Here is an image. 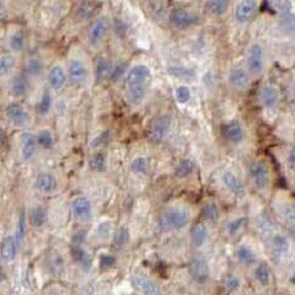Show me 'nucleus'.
Masks as SVG:
<instances>
[{"mask_svg":"<svg viewBox=\"0 0 295 295\" xmlns=\"http://www.w3.org/2000/svg\"><path fill=\"white\" fill-rule=\"evenodd\" d=\"M126 67H127L126 63H120L115 67H113L111 76H110L111 77L112 81H119V79L121 78L122 75H124V73L126 72Z\"/></svg>","mask_w":295,"mask_h":295,"instance_id":"nucleus-49","label":"nucleus"},{"mask_svg":"<svg viewBox=\"0 0 295 295\" xmlns=\"http://www.w3.org/2000/svg\"><path fill=\"white\" fill-rule=\"evenodd\" d=\"M255 278L262 287H269L271 283V270L265 262L259 263V266L255 269Z\"/></svg>","mask_w":295,"mask_h":295,"instance_id":"nucleus-25","label":"nucleus"},{"mask_svg":"<svg viewBox=\"0 0 295 295\" xmlns=\"http://www.w3.org/2000/svg\"><path fill=\"white\" fill-rule=\"evenodd\" d=\"M209 238V229L206 224L202 222H198L193 226L192 228V242L194 247L200 248L205 244Z\"/></svg>","mask_w":295,"mask_h":295,"instance_id":"nucleus-21","label":"nucleus"},{"mask_svg":"<svg viewBox=\"0 0 295 295\" xmlns=\"http://www.w3.org/2000/svg\"><path fill=\"white\" fill-rule=\"evenodd\" d=\"M222 134L229 143L233 144H239L244 139V131L237 121H229L224 124L222 126Z\"/></svg>","mask_w":295,"mask_h":295,"instance_id":"nucleus-12","label":"nucleus"},{"mask_svg":"<svg viewBox=\"0 0 295 295\" xmlns=\"http://www.w3.org/2000/svg\"><path fill=\"white\" fill-rule=\"evenodd\" d=\"M247 223H248L247 217H238V219L229 221V222L227 223V227H226L227 234L230 235V237H234L237 234H239V233H241L242 230L245 228Z\"/></svg>","mask_w":295,"mask_h":295,"instance_id":"nucleus-30","label":"nucleus"},{"mask_svg":"<svg viewBox=\"0 0 295 295\" xmlns=\"http://www.w3.org/2000/svg\"><path fill=\"white\" fill-rule=\"evenodd\" d=\"M222 183L238 199H242L245 195V188L243 186L242 181L232 172H224L222 176Z\"/></svg>","mask_w":295,"mask_h":295,"instance_id":"nucleus-13","label":"nucleus"},{"mask_svg":"<svg viewBox=\"0 0 295 295\" xmlns=\"http://www.w3.org/2000/svg\"><path fill=\"white\" fill-rule=\"evenodd\" d=\"M260 101L267 109H273L278 103V92L272 85H263L260 89Z\"/></svg>","mask_w":295,"mask_h":295,"instance_id":"nucleus-18","label":"nucleus"},{"mask_svg":"<svg viewBox=\"0 0 295 295\" xmlns=\"http://www.w3.org/2000/svg\"><path fill=\"white\" fill-rule=\"evenodd\" d=\"M24 45V33L23 31H16L10 37V48L14 51H21Z\"/></svg>","mask_w":295,"mask_h":295,"instance_id":"nucleus-38","label":"nucleus"},{"mask_svg":"<svg viewBox=\"0 0 295 295\" xmlns=\"http://www.w3.org/2000/svg\"><path fill=\"white\" fill-rule=\"evenodd\" d=\"M132 284L142 295H160V287L154 279L144 273H136L132 277Z\"/></svg>","mask_w":295,"mask_h":295,"instance_id":"nucleus-6","label":"nucleus"},{"mask_svg":"<svg viewBox=\"0 0 295 295\" xmlns=\"http://www.w3.org/2000/svg\"><path fill=\"white\" fill-rule=\"evenodd\" d=\"M271 248L277 255H284L289 251V242L282 234H275L271 238Z\"/></svg>","mask_w":295,"mask_h":295,"instance_id":"nucleus-26","label":"nucleus"},{"mask_svg":"<svg viewBox=\"0 0 295 295\" xmlns=\"http://www.w3.org/2000/svg\"><path fill=\"white\" fill-rule=\"evenodd\" d=\"M276 210L284 220L295 222V205L287 201H278L276 204Z\"/></svg>","mask_w":295,"mask_h":295,"instance_id":"nucleus-27","label":"nucleus"},{"mask_svg":"<svg viewBox=\"0 0 295 295\" xmlns=\"http://www.w3.org/2000/svg\"><path fill=\"white\" fill-rule=\"evenodd\" d=\"M37 140H38L39 145L44 148V149H50L54 144V138L51 136V133L49 131H42L39 132L38 137H37Z\"/></svg>","mask_w":295,"mask_h":295,"instance_id":"nucleus-40","label":"nucleus"},{"mask_svg":"<svg viewBox=\"0 0 295 295\" xmlns=\"http://www.w3.org/2000/svg\"><path fill=\"white\" fill-rule=\"evenodd\" d=\"M291 237L295 239V232H291Z\"/></svg>","mask_w":295,"mask_h":295,"instance_id":"nucleus-56","label":"nucleus"},{"mask_svg":"<svg viewBox=\"0 0 295 295\" xmlns=\"http://www.w3.org/2000/svg\"><path fill=\"white\" fill-rule=\"evenodd\" d=\"M171 117L168 115H160L154 119L149 128V139L153 143H160L166 137L171 127Z\"/></svg>","mask_w":295,"mask_h":295,"instance_id":"nucleus-4","label":"nucleus"},{"mask_svg":"<svg viewBox=\"0 0 295 295\" xmlns=\"http://www.w3.org/2000/svg\"><path fill=\"white\" fill-rule=\"evenodd\" d=\"M24 70H26V72L28 73V75L38 76V75H41V72L43 70V65L38 59H29L26 63Z\"/></svg>","mask_w":295,"mask_h":295,"instance_id":"nucleus-39","label":"nucleus"},{"mask_svg":"<svg viewBox=\"0 0 295 295\" xmlns=\"http://www.w3.org/2000/svg\"><path fill=\"white\" fill-rule=\"evenodd\" d=\"M66 81V75L64 69L59 65H55L50 69V71L48 73V83L50 85V88L53 89H60L64 85V83Z\"/></svg>","mask_w":295,"mask_h":295,"instance_id":"nucleus-20","label":"nucleus"},{"mask_svg":"<svg viewBox=\"0 0 295 295\" xmlns=\"http://www.w3.org/2000/svg\"><path fill=\"white\" fill-rule=\"evenodd\" d=\"M223 285L227 293L235 294L242 289V279L237 277V276H229V277L224 279Z\"/></svg>","mask_w":295,"mask_h":295,"instance_id":"nucleus-36","label":"nucleus"},{"mask_svg":"<svg viewBox=\"0 0 295 295\" xmlns=\"http://www.w3.org/2000/svg\"><path fill=\"white\" fill-rule=\"evenodd\" d=\"M51 107V97L49 92H44L42 95V99L38 104V111L41 115H47Z\"/></svg>","mask_w":295,"mask_h":295,"instance_id":"nucleus-42","label":"nucleus"},{"mask_svg":"<svg viewBox=\"0 0 295 295\" xmlns=\"http://www.w3.org/2000/svg\"><path fill=\"white\" fill-rule=\"evenodd\" d=\"M11 92L15 97H22L27 92V79L23 75H18L14 78L11 84Z\"/></svg>","mask_w":295,"mask_h":295,"instance_id":"nucleus-31","label":"nucleus"},{"mask_svg":"<svg viewBox=\"0 0 295 295\" xmlns=\"http://www.w3.org/2000/svg\"><path fill=\"white\" fill-rule=\"evenodd\" d=\"M112 66L111 61L106 57L100 56L97 61V78L101 81V79H105L107 76H111L112 73Z\"/></svg>","mask_w":295,"mask_h":295,"instance_id":"nucleus-28","label":"nucleus"},{"mask_svg":"<svg viewBox=\"0 0 295 295\" xmlns=\"http://www.w3.org/2000/svg\"><path fill=\"white\" fill-rule=\"evenodd\" d=\"M193 170H194V164H193V161H190L188 159H184L177 165V167L174 168V174H176V177L178 178H186L192 173Z\"/></svg>","mask_w":295,"mask_h":295,"instance_id":"nucleus-32","label":"nucleus"},{"mask_svg":"<svg viewBox=\"0 0 295 295\" xmlns=\"http://www.w3.org/2000/svg\"><path fill=\"white\" fill-rule=\"evenodd\" d=\"M202 216L205 217L210 222H216L217 219L220 216V211L217 205L215 202H208L202 208Z\"/></svg>","mask_w":295,"mask_h":295,"instance_id":"nucleus-37","label":"nucleus"},{"mask_svg":"<svg viewBox=\"0 0 295 295\" xmlns=\"http://www.w3.org/2000/svg\"><path fill=\"white\" fill-rule=\"evenodd\" d=\"M47 210L42 205H37L36 208H33L32 213H31V223L35 227H42L44 226L47 222Z\"/></svg>","mask_w":295,"mask_h":295,"instance_id":"nucleus-29","label":"nucleus"},{"mask_svg":"<svg viewBox=\"0 0 295 295\" xmlns=\"http://www.w3.org/2000/svg\"><path fill=\"white\" fill-rule=\"evenodd\" d=\"M109 29V20L106 16H100L92 23L88 31V43L92 47H98L105 38Z\"/></svg>","mask_w":295,"mask_h":295,"instance_id":"nucleus-5","label":"nucleus"},{"mask_svg":"<svg viewBox=\"0 0 295 295\" xmlns=\"http://www.w3.org/2000/svg\"><path fill=\"white\" fill-rule=\"evenodd\" d=\"M92 3H82L81 5H79L78 8V15L83 18H88L91 16L92 14H93L94 9L92 8Z\"/></svg>","mask_w":295,"mask_h":295,"instance_id":"nucleus-50","label":"nucleus"},{"mask_svg":"<svg viewBox=\"0 0 295 295\" xmlns=\"http://www.w3.org/2000/svg\"><path fill=\"white\" fill-rule=\"evenodd\" d=\"M50 267L51 271L55 273H61L64 271V267H65V262H64L63 259L60 256H54L53 259L50 260Z\"/></svg>","mask_w":295,"mask_h":295,"instance_id":"nucleus-48","label":"nucleus"},{"mask_svg":"<svg viewBox=\"0 0 295 295\" xmlns=\"http://www.w3.org/2000/svg\"><path fill=\"white\" fill-rule=\"evenodd\" d=\"M71 254L75 261L82 267L83 270L88 271L92 267V257L87 251L83 249L81 245H72L71 248Z\"/></svg>","mask_w":295,"mask_h":295,"instance_id":"nucleus-22","label":"nucleus"},{"mask_svg":"<svg viewBox=\"0 0 295 295\" xmlns=\"http://www.w3.org/2000/svg\"><path fill=\"white\" fill-rule=\"evenodd\" d=\"M116 257L110 254H103L100 256V267L101 269H110L115 265Z\"/></svg>","mask_w":295,"mask_h":295,"instance_id":"nucleus-47","label":"nucleus"},{"mask_svg":"<svg viewBox=\"0 0 295 295\" xmlns=\"http://www.w3.org/2000/svg\"><path fill=\"white\" fill-rule=\"evenodd\" d=\"M168 72H170V75L178 77V78H184V75H187L188 77L192 76V71L180 69V67H171V69H168Z\"/></svg>","mask_w":295,"mask_h":295,"instance_id":"nucleus-52","label":"nucleus"},{"mask_svg":"<svg viewBox=\"0 0 295 295\" xmlns=\"http://www.w3.org/2000/svg\"><path fill=\"white\" fill-rule=\"evenodd\" d=\"M293 281L295 282V272H294V276H293Z\"/></svg>","mask_w":295,"mask_h":295,"instance_id":"nucleus-57","label":"nucleus"},{"mask_svg":"<svg viewBox=\"0 0 295 295\" xmlns=\"http://www.w3.org/2000/svg\"><path fill=\"white\" fill-rule=\"evenodd\" d=\"M89 167L95 172H104L106 171V160L103 154L97 153L91 156L89 159Z\"/></svg>","mask_w":295,"mask_h":295,"instance_id":"nucleus-33","label":"nucleus"},{"mask_svg":"<svg viewBox=\"0 0 295 295\" xmlns=\"http://www.w3.org/2000/svg\"><path fill=\"white\" fill-rule=\"evenodd\" d=\"M192 93H190V88L188 85H180L176 89V99L180 104H186L188 103Z\"/></svg>","mask_w":295,"mask_h":295,"instance_id":"nucleus-44","label":"nucleus"},{"mask_svg":"<svg viewBox=\"0 0 295 295\" xmlns=\"http://www.w3.org/2000/svg\"><path fill=\"white\" fill-rule=\"evenodd\" d=\"M229 3L227 0H211L206 3L208 10L214 15H222L226 12Z\"/></svg>","mask_w":295,"mask_h":295,"instance_id":"nucleus-34","label":"nucleus"},{"mask_svg":"<svg viewBox=\"0 0 295 295\" xmlns=\"http://www.w3.org/2000/svg\"><path fill=\"white\" fill-rule=\"evenodd\" d=\"M249 173L254 181L256 188L263 189L269 186L270 171L269 167L262 161H254L249 166Z\"/></svg>","mask_w":295,"mask_h":295,"instance_id":"nucleus-8","label":"nucleus"},{"mask_svg":"<svg viewBox=\"0 0 295 295\" xmlns=\"http://www.w3.org/2000/svg\"><path fill=\"white\" fill-rule=\"evenodd\" d=\"M36 186L42 193H53L57 188V181L50 173H39L37 177Z\"/></svg>","mask_w":295,"mask_h":295,"instance_id":"nucleus-19","label":"nucleus"},{"mask_svg":"<svg viewBox=\"0 0 295 295\" xmlns=\"http://www.w3.org/2000/svg\"><path fill=\"white\" fill-rule=\"evenodd\" d=\"M257 11V3L253 0H244L235 6L234 17L237 22L244 24L253 20Z\"/></svg>","mask_w":295,"mask_h":295,"instance_id":"nucleus-10","label":"nucleus"},{"mask_svg":"<svg viewBox=\"0 0 295 295\" xmlns=\"http://www.w3.org/2000/svg\"><path fill=\"white\" fill-rule=\"evenodd\" d=\"M2 132H0V134H2V143H3V145H4V142H6V136H4V130H0Z\"/></svg>","mask_w":295,"mask_h":295,"instance_id":"nucleus-55","label":"nucleus"},{"mask_svg":"<svg viewBox=\"0 0 295 295\" xmlns=\"http://www.w3.org/2000/svg\"><path fill=\"white\" fill-rule=\"evenodd\" d=\"M37 142H38V140H37L35 136H32V134L29 133L23 134L22 148H21V154H22L23 160H29L33 155H35Z\"/></svg>","mask_w":295,"mask_h":295,"instance_id":"nucleus-24","label":"nucleus"},{"mask_svg":"<svg viewBox=\"0 0 295 295\" xmlns=\"http://www.w3.org/2000/svg\"><path fill=\"white\" fill-rule=\"evenodd\" d=\"M228 83L235 89H245L249 84V75L247 71L239 67H234L229 71Z\"/></svg>","mask_w":295,"mask_h":295,"instance_id":"nucleus-17","label":"nucleus"},{"mask_svg":"<svg viewBox=\"0 0 295 295\" xmlns=\"http://www.w3.org/2000/svg\"><path fill=\"white\" fill-rule=\"evenodd\" d=\"M288 166L293 172H295V145L291 148L289 156H288Z\"/></svg>","mask_w":295,"mask_h":295,"instance_id":"nucleus-53","label":"nucleus"},{"mask_svg":"<svg viewBox=\"0 0 295 295\" xmlns=\"http://www.w3.org/2000/svg\"><path fill=\"white\" fill-rule=\"evenodd\" d=\"M14 64L15 60L11 55H3L2 59H0V75H8L14 67Z\"/></svg>","mask_w":295,"mask_h":295,"instance_id":"nucleus-41","label":"nucleus"},{"mask_svg":"<svg viewBox=\"0 0 295 295\" xmlns=\"http://www.w3.org/2000/svg\"><path fill=\"white\" fill-rule=\"evenodd\" d=\"M235 255L237 259L243 265H253L255 261H256V254H255V251L249 245H239L235 251Z\"/></svg>","mask_w":295,"mask_h":295,"instance_id":"nucleus-23","label":"nucleus"},{"mask_svg":"<svg viewBox=\"0 0 295 295\" xmlns=\"http://www.w3.org/2000/svg\"><path fill=\"white\" fill-rule=\"evenodd\" d=\"M189 273L193 281L199 284H204L210 277V267L208 260L202 255H195L189 262Z\"/></svg>","mask_w":295,"mask_h":295,"instance_id":"nucleus-3","label":"nucleus"},{"mask_svg":"<svg viewBox=\"0 0 295 295\" xmlns=\"http://www.w3.org/2000/svg\"><path fill=\"white\" fill-rule=\"evenodd\" d=\"M5 115L9 119V121L16 127H24V126L29 125V113L18 104H10V105L6 106Z\"/></svg>","mask_w":295,"mask_h":295,"instance_id":"nucleus-9","label":"nucleus"},{"mask_svg":"<svg viewBox=\"0 0 295 295\" xmlns=\"http://www.w3.org/2000/svg\"><path fill=\"white\" fill-rule=\"evenodd\" d=\"M263 65H265V57H263L262 47L259 43H254L250 48H249L247 66L249 72L253 75H259L262 72Z\"/></svg>","mask_w":295,"mask_h":295,"instance_id":"nucleus-7","label":"nucleus"},{"mask_svg":"<svg viewBox=\"0 0 295 295\" xmlns=\"http://www.w3.org/2000/svg\"><path fill=\"white\" fill-rule=\"evenodd\" d=\"M69 77L72 84H82L87 78V69L81 60H72L69 66Z\"/></svg>","mask_w":295,"mask_h":295,"instance_id":"nucleus-15","label":"nucleus"},{"mask_svg":"<svg viewBox=\"0 0 295 295\" xmlns=\"http://www.w3.org/2000/svg\"><path fill=\"white\" fill-rule=\"evenodd\" d=\"M97 233L101 239L109 238L110 233H111V226H110L109 222H101L98 224Z\"/></svg>","mask_w":295,"mask_h":295,"instance_id":"nucleus-46","label":"nucleus"},{"mask_svg":"<svg viewBox=\"0 0 295 295\" xmlns=\"http://www.w3.org/2000/svg\"><path fill=\"white\" fill-rule=\"evenodd\" d=\"M107 137H109V133H107V132H104V133H101L99 137L95 138L93 142H92V145H93V146H98L101 143V139H103V142H106Z\"/></svg>","mask_w":295,"mask_h":295,"instance_id":"nucleus-54","label":"nucleus"},{"mask_svg":"<svg viewBox=\"0 0 295 295\" xmlns=\"http://www.w3.org/2000/svg\"><path fill=\"white\" fill-rule=\"evenodd\" d=\"M283 26L285 27V29L289 31V32H294L295 31V16L291 14L285 15L283 21H282Z\"/></svg>","mask_w":295,"mask_h":295,"instance_id":"nucleus-51","label":"nucleus"},{"mask_svg":"<svg viewBox=\"0 0 295 295\" xmlns=\"http://www.w3.org/2000/svg\"><path fill=\"white\" fill-rule=\"evenodd\" d=\"M16 239L14 237L8 235L3 239L2 242V247H0V256H2V260L5 261V262H10L15 259L16 256Z\"/></svg>","mask_w":295,"mask_h":295,"instance_id":"nucleus-16","label":"nucleus"},{"mask_svg":"<svg viewBox=\"0 0 295 295\" xmlns=\"http://www.w3.org/2000/svg\"><path fill=\"white\" fill-rule=\"evenodd\" d=\"M190 215L183 208H168L160 217V226L166 230L182 229L189 223Z\"/></svg>","mask_w":295,"mask_h":295,"instance_id":"nucleus-2","label":"nucleus"},{"mask_svg":"<svg viewBox=\"0 0 295 295\" xmlns=\"http://www.w3.org/2000/svg\"><path fill=\"white\" fill-rule=\"evenodd\" d=\"M128 238H130V234H128V230L125 228V227H121L117 232L113 235V243H115L116 247H124V245L127 244Z\"/></svg>","mask_w":295,"mask_h":295,"instance_id":"nucleus-43","label":"nucleus"},{"mask_svg":"<svg viewBox=\"0 0 295 295\" xmlns=\"http://www.w3.org/2000/svg\"><path fill=\"white\" fill-rule=\"evenodd\" d=\"M170 20L173 23V26H176L177 28H187V27L192 26L194 23L195 17L190 12L184 10V9L177 8L171 11Z\"/></svg>","mask_w":295,"mask_h":295,"instance_id":"nucleus-14","label":"nucleus"},{"mask_svg":"<svg viewBox=\"0 0 295 295\" xmlns=\"http://www.w3.org/2000/svg\"><path fill=\"white\" fill-rule=\"evenodd\" d=\"M152 82V71L146 65H136L126 78V97L132 105H140L145 99L148 87Z\"/></svg>","mask_w":295,"mask_h":295,"instance_id":"nucleus-1","label":"nucleus"},{"mask_svg":"<svg viewBox=\"0 0 295 295\" xmlns=\"http://www.w3.org/2000/svg\"><path fill=\"white\" fill-rule=\"evenodd\" d=\"M27 232V216L24 211H21L20 216H18L17 221V227H16V233H15V239L17 243L22 242Z\"/></svg>","mask_w":295,"mask_h":295,"instance_id":"nucleus-35","label":"nucleus"},{"mask_svg":"<svg viewBox=\"0 0 295 295\" xmlns=\"http://www.w3.org/2000/svg\"><path fill=\"white\" fill-rule=\"evenodd\" d=\"M72 213L79 221H88L92 217V204L84 196H77L71 202Z\"/></svg>","mask_w":295,"mask_h":295,"instance_id":"nucleus-11","label":"nucleus"},{"mask_svg":"<svg viewBox=\"0 0 295 295\" xmlns=\"http://www.w3.org/2000/svg\"><path fill=\"white\" fill-rule=\"evenodd\" d=\"M148 168L146 160L144 158H136L132 161L131 164V170L136 173H145Z\"/></svg>","mask_w":295,"mask_h":295,"instance_id":"nucleus-45","label":"nucleus"}]
</instances>
